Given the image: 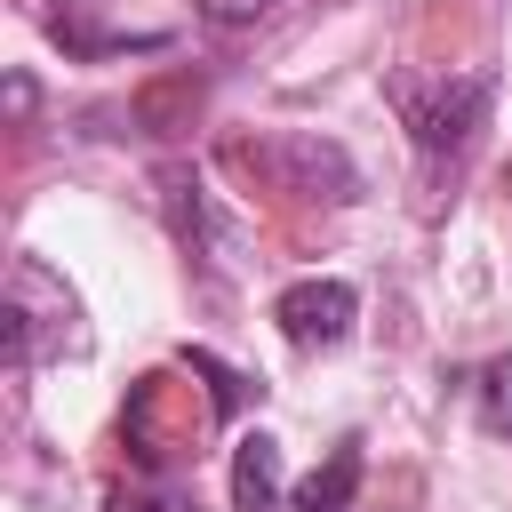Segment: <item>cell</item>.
I'll list each match as a JSON object with an SVG mask.
<instances>
[{
	"mask_svg": "<svg viewBox=\"0 0 512 512\" xmlns=\"http://www.w3.org/2000/svg\"><path fill=\"white\" fill-rule=\"evenodd\" d=\"M48 352H88L80 296H72L40 256H16V264H8V368L24 376V368L48 360Z\"/></svg>",
	"mask_w": 512,
	"mask_h": 512,
	"instance_id": "cell-1",
	"label": "cell"
},
{
	"mask_svg": "<svg viewBox=\"0 0 512 512\" xmlns=\"http://www.w3.org/2000/svg\"><path fill=\"white\" fill-rule=\"evenodd\" d=\"M488 72H464V80H392V104H400V120H408V136H416V152L424 160H456L464 144H472V128L488 120Z\"/></svg>",
	"mask_w": 512,
	"mask_h": 512,
	"instance_id": "cell-2",
	"label": "cell"
},
{
	"mask_svg": "<svg viewBox=\"0 0 512 512\" xmlns=\"http://www.w3.org/2000/svg\"><path fill=\"white\" fill-rule=\"evenodd\" d=\"M272 320H280V336H288L296 352H328V344L352 336L360 296H352V280H296V288L272 296Z\"/></svg>",
	"mask_w": 512,
	"mask_h": 512,
	"instance_id": "cell-3",
	"label": "cell"
},
{
	"mask_svg": "<svg viewBox=\"0 0 512 512\" xmlns=\"http://www.w3.org/2000/svg\"><path fill=\"white\" fill-rule=\"evenodd\" d=\"M232 512H280V440L240 432L232 448Z\"/></svg>",
	"mask_w": 512,
	"mask_h": 512,
	"instance_id": "cell-4",
	"label": "cell"
},
{
	"mask_svg": "<svg viewBox=\"0 0 512 512\" xmlns=\"http://www.w3.org/2000/svg\"><path fill=\"white\" fill-rule=\"evenodd\" d=\"M352 496H360V440H336L328 464L296 488V512H352Z\"/></svg>",
	"mask_w": 512,
	"mask_h": 512,
	"instance_id": "cell-5",
	"label": "cell"
},
{
	"mask_svg": "<svg viewBox=\"0 0 512 512\" xmlns=\"http://www.w3.org/2000/svg\"><path fill=\"white\" fill-rule=\"evenodd\" d=\"M472 400H480V424H488V432H512V352L480 360V376H472Z\"/></svg>",
	"mask_w": 512,
	"mask_h": 512,
	"instance_id": "cell-6",
	"label": "cell"
},
{
	"mask_svg": "<svg viewBox=\"0 0 512 512\" xmlns=\"http://www.w3.org/2000/svg\"><path fill=\"white\" fill-rule=\"evenodd\" d=\"M104 512H200V504H192L184 480H136V488H120Z\"/></svg>",
	"mask_w": 512,
	"mask_h": 512,
	"instance_id": "cell-7",
	"label": "cell"
},
{
	"mask_svg": "<svg viewBox=\"0 0 512 512\" xmlns=\"http://www.w3.org/2000/svg\"><path fill=\"white\" fill-rule=\"evenodd\" d=\"M192 8H200L208 24H224V32H232V24H256V16L272 8V0H192Z\"/></svg>",
	"mask_w": 512,
	"mask_h": 512,
	"instance_id": "cell-8",
	"label": "cell"
}]
</instances>
